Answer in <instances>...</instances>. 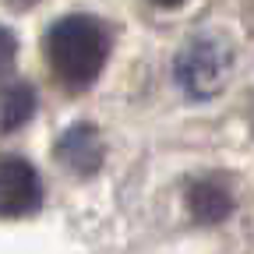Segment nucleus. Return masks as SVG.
<instances>
[{"instance_id": "obj_1", "label": "nucleus", "mask_w": 254, "mask_h": 254, "mask_svg": "<svg viewBox=\"0 0 254 254\" xmlns=\"http://www.w3.org/2000/svg\"><path fill=\"white\" fill-rule=\"evenodd\" d=\"M46 57L67 88H88L110 57V32L92 14H67L50 28Z\"/></svg>"}, {"instance_id": "obj_9", "label": "nucleus", "mask_w": 254, "mask_h": 254, "mask_svg": "<svg viewBox=\"0 0 254 254\" xmlns=\"http://www.w3.org/2000/svg\"><path fill=\"white\" fill-rule=\"evenodd\" d=\"M18 4H25V0H18Z\"/></svg>"}, {"instance_id": "obj_3", "label": "nucleus", "mask_w": 254, "mask_h": 254, "mask_svg": "<svg viewBox=\"0 0 254 254\" xmlns=\"http://www.w3.org/2000/svg\"><path fill=\"white\" fill-rule=\"evenodd\" d=\"M43 201V180L36 166L18 155H0V215L18 219L36 212Z\"/></svg>"}, {"instance_id": "obj_2", "label": "nucleus", "mask_w": 254, "mask_h": 254, "mask_svg": "<svg viewBox=\"0 0 254 254\" xmlns=\"http://www.w3.org/2000/svg\"><path fill=\"white\" fill-rule=\"evenodd\" d=\"M230 53L212 39H198L184 50V57L177 60V81L190 92V95H212L222 88L230 74Z\"/></svg>"}, {"instance_id": "obj_6", "label": "nucleus", "mask_w": 254, "mask_h": 254, "mask_svg": "<svg viewBox=\"0 0 254 254\" xmlns=\"http://www.w3.org/2000/svg\"><path fill=\"white\" fill-rule=\"evenodd\" d=\"M32 113H36V92H32V85L14 81V85L0 88V134L25 127Z\"/></svg>"}, {"instance_id": "obj_4", "label": "nucleus", "mask_w": 254, "mask_h": 254, "mask_svg": "<svg viewBox=\"0 0 254 254\" xmlns=\"http://www.w3.org/2000/svg\"><path fill=\"white\" fill-rule=\"evenodd\" d=\"M57 159L64 166H71L74 173L88 177L103 166V141H99V131L88 124H74L67 134L60 138L57 145Z\"/></svg>"}, {"instance_id": "obj_8", "label": "nucleus", "mask_w": 254, "mask_h": 254, "mask_svg": "<svg viewBox=\"0 0 254 254\" xmlns=\"http://www.w3.org/2000/svg\"><path fill=\"white\" fill-rule=\"evenodd\" d=\"M152 4H155V7H180L184 0H152Z\"/></svg>"}, {"instance_id": "obj_7", "label": "nucleus", "mask_w": 254, "mask_h": 254, "mask_svg": "<svg viewBox=\"0 0 254 254\" xmlns=\"http://www.w3.org/2000/svg\"><path fill=\"white\" fill-rule=\"evenodd\" d=\"M14 53H18V43H14V36H11V28L0 25V78H4V74L11 71Z\"/></svg>"}, {"instance_id": "obj_5", "label": "nucleus", "mask_w": 254, "mask_h": 254, "mask_svg": "<svg viewBox=\"0 0 254 254\" xmlns=\"http://www.w3.org/2000/svg\"><path fill=\"white\" fill-rule=\"evenodd\" d=\"M187 205H190V215L198 222H222L230 212H233V194L230 187L208 177V180H194L187 190Z\"/></svg>"}]
</instances>
